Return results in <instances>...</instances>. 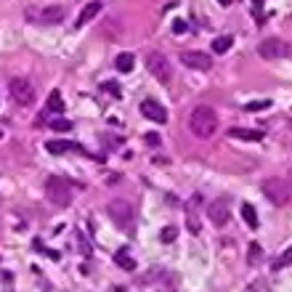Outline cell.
Wrapping results in <instances>:
<instances>
[{
  "mask_svg": "<svg viewBox=\"0 0 292 292\" xmlns=\"http://www.w3.org/2000/svg\"><path fill=\"white\" fill-rule=\"evenodd\" d=\"M45 109L53 112V114H61V112H64V99H61V93H58V90H51V96H48V104H45Z\"/></svg>",
  "mask_w": 292,
  "mask_h": 292,
  "instance_id": "9a60e30c",
  "label": "cell"
},
{
  "mask_svg": "<svg viewBox=\"0 0 292 292\" xmlns=\"http://www.w3.org/2000/svg\"><path fill=\"white\" fill-rule=\"evenodd\" d=\"M0 138H3V131H0Z\"/></svg>",
  "mask_w": 292,
  "mask_h": 292,
  "instance_id": "f546056e",
  "label": "cell"
},
{
  "mask_svg": "<svg viewBox=\"0 0 292 292\" xmlns=\"http://www.w3.org/2000/svg\"><path fill=\"white\" fill-rule=\"evenodd\" d=\"M189 127H191V133L200 136V138L215 136V131H218V114L210 107H205V104H200V107L189 114Z\"/></svg>",
  "mask_w": 292,
  "mask_h": 292,
  "instance_id": "6da1fadb",
  "label": "cell"
},
{
  "mask_svg": "<svg viewBox=\"0 0 292 292\" xmlns=\"http://www.w3.org/2000/svg\"><path fill=\"white\" fill-rule=\"evenodd\" d=\"M186 226H189V231H191V234H200V231H202V226H200V220H197V215H194V213L186 215Z\"/></svg>",
  "mask_w": 292,
  "mask_h": 292,
  "instance_id": "603a6c76",
  "label": "cell"
},
{
  "mask_svg": "<svg viewBox=\"0 0 292 292\" xmlns=\"http://www.w3.org/2000/svg\"><path fill=\"white\" fill-rule=\"evenodd\" d=\"M266 107H268V101H258V104H247L244 109H247V112H255V109H266Z\"/></svg>",
  "mask_w": 292,
  "mask_h": 292,
  "instance_id": "484cf974",
  "label": "cell"
},
{
  "mask_svg": "<svg viewBox=\"0 0 292 292\" xmlns=\"http://www.w3.org/2000/svg\"><path fill=\"white\" fill-rule=\"evenodd\" d=\"M181 64L189 67V69H197V72H207L213 67V58L202 51H183L181 53Z\"/></svg>",
  "mask_w": 292,
  "mask_h": 292,
  "instance_id": "9c48e42d",
  "label": "cell"
},
{
  "mask_svg": "<svg viewBox=\"0 0 292 292\" xmlns=\"http://www.w3.org/2000/svg\"><path fill=\"white\" fill-rule=\"evenodd\" d=\"M146 69H149V75L157 80L159 85H170V80H173V67L168 61V56H162V53H146Z\"/></svg>",
  "mask_w": 292,
  "mask_h": 292,
  "instance_id": "3957f363",
  "label": "cell"
},
{
  "mask_svg": "<svg viewBox=\"0 0 292 292\" xmlns=\"http://www.w3.org/2000/svg\"><path fill=\"white\" fill-rule=\"evenodd\" d=\"M114 263L120 268H125V271H133V268H136V261L131 258V252H127V250H117L114 252Z\"/></svg>",
  "mask_w": 292,
  "mask_h": 292,
  "instance_id": "5bb4252c",
  "label": "cell"
},
{
  "mask_svg": "<svg viewBox=\"0 0 292 292\" xmlns=\"http://www.w3.org/2000/svg\"><path fill=\"white\" fill-rule=\"evenodd\" d=\"M242 218L250 229H258V213H255L252 205H242Z\"/></svg>",
  "mask_w": 292,
  "mask_h": 292,
  "instance_id": "ac0fdd59",
  "label": "cell"
},
{
  "mask_svg": "<svg viewBox=\"0 0 292 292\" xmlns=\"http://www.w3.org/2000/svg\"><path fill=\"white\" fill-rule=\"evenodd\" d=\"M141 114L146 117V120L157 122V125L168 122V109L162 107L159 101H154V99H146V101H141Z\"/></svg>",
  "mask_w": 292,
  "mask_h": 292,
  "instance_id": "30bf717a",
  "label": "cell"
},
{
  "mask_svg": "<svg viewBox=\"0 0 292 292\" xmlns=\"http://www.w3.org/2000/svg\"><path fill=\"white\" fill-rule=\"evenodd\" d=\"M64 19V8L61 6H48L40 11V21H45V24H56V21Z\"/></svg>",
  "mask_w": 292,
  "mask_h": 292,
  "instance_id": "4fadbf2b",
  "label": "cell"
},
{
  "mask_svg": "<svg viewBox=\"0 0 292 292\" xmlns=\"http://www.w3.org/2000/svg\"><path fill=\"white\" fill-rule=\"evenodd\" d=\"M159 237H162V242H173L175 237H178V229H175V226H168L165 231L159 234Z\"/></svg>",
  "mask_w": 292,
  "mask_h": 292,
  "instance_id": "cb8c5ba5",
  "label": "cell"
},
{
  "mask_svg": "<svg viewBox=\"0 0 292 292\" xmlns=\"http://www.w3.org/2000/svg\"><path fill=\"white\" fill-rule=\"evenodd\" d=\"M287 181H289V189H292V168L287 170Z\"/></svg>",
  "mask_w": 292,
  "mask_h": 292,
  "instance_id": "83f0119b",
  "label": "cell"
},
{
  "mask_svg": "<svg viewBox=\"0 0 292 292\" xmlns=\"http://www.w3.org/2000/svg\"><path fill=\"white\" fill-rule=\"evenodd\" d=\"M207 215H210V223L223 229L229 220H231V210H229V202L226 200H215L207 205Z\"/></svg>",
  "mask_w": 292,
  "mask_h": 292,
  "instance_id": "ba28073f",
  "label": "cell"
},
{
  "mask_svg": "<svg viewBox=\"0 0 292 292\" xmlns=\"http://www.w3.org/2000/svg\"><path fill=\"white\" fill-rule=\"evenodd\" d=\"M173 29H175V32H186V21H181V19L173 21Z\"/></svg>",
  "mask_w": 292,
  "mask_h": 292,
  "instance_id": "4316f807",
  "label": "cell"
},
{
  "mask_svg": "<svg viewBox=\"0 0 292 292\" xmlns=\"http://www.w3.org/2000/svg\"><path fill=\"white\" fill-rule=\"evenodd\" d=\"M45 197H48L51 205H56V207H69L72 205V186L64 178H58V175H51V178L45 181Z\"/></svg>",
  "mask_w": 292,
  "mask_h": 292,
  "instance_id": "7a4b0ae2",
  "label": "cell"
},
{
  "mask_svg": "<svg viewBox=\"0 0 292 292\" xmlns=\"http://www.w3.org/2000/svg\"><path fill=\"white\" fill-rule=\"evenodd\" d=\"M48 125L53 127V131H58V133H61V131H64V133H67V131H72V122L64 120V117H58V120H51Z\"/></svg>",
  "mask_w": 292,
  "mask_h": 292,
  "instance_id": "44dd1931",
  "label": "cell"
},
{
  "mask_svg": "<svg viewBox=\"0 0 292 292\" xmlns=\"http://www.w3.org/2000/svg\"><path fill=\"white\" fill-rule=\"evenodd\" d=\"M258 56L263 58H284L289 56V45L284 40H279V38H268L258 45Z\"/></svg>",
  "mask_w": 292,
  "mask_h": 292,
  "instance_id": "52a82bcc",
  "label": "cell"
},
{
  "mask_svg": "<svg viewBox=\"0 0 292 292\" xmlns=\"http://www.w3.org/2000/svg\"><path fill=\"white\" fill-rule=\"evenodd\" d=\"M218 3H220V6H229V3H231V0H218Z\"/></svg>",
  "mask_w": 292,
  "mask_h": 292,
  "instance_id": "f1b7e54d",
  "label": "cell"
},
{
  "mask_svg": "<svg viewBox=\"0 0 292 292\" xmlns=\"http://www.w3.org/2000/svg\"><path fill=\"white\" fill-rule=\"evenodd\" d=\"M96 14H101V3H99V0H93V3H88L83 11H80V16H77L75 24L83 27V24H88L90 19H96Z\"/></svg>",
  "mask_w": 292,
  "mask_h": 292,
  "instance_id": "8fae6325",
  "label": "cell"
},
{
  "mask_svg": "<svg viewBox=\"0 0 292 292\" xmlns=\"http://www.w3.org/2000/svg\"><path fill=\"white\" fill-rule=\"evenodd\" d=\"M263 258V250H261V244H250V252H247V261L250 263H258Z\"/></svg>",
  "mask_w": 292,
  "mask_h": 292,
  "instance_id": "7402d4cb",
  "label": "cell"
},
{
  "mask_svg": "<svg viewBox=\"0 0 292 292\" xmlns=\"http://www.w3.org/2000/svg\"><path fill=\"white\" fill-rule=\"evenodd\" d=\"M231 45H234V38H231V35H220V38L213 40V53H226Z\"/></svg>",
  "mask_w": 292,
  "mask_h": 292,
  "instance_id": "e0dca14e",
  "label": "cell"
},
{
  "mask_svg": "<svg viewBox=\"0 0 292 292\" xmlns=\"http://www.w3.org/2000/svg\"><path fill=\"white\" fill-rule=\"evenodd\" d=\"M8 90H11V99H14L16 104H21V107H29V104L35 101V88H32V83L27 77H14Z\"/></svg>",
  "mask_w": 292,
  "mask_h": 292,
  "instance_id": "8992f818",
  "label": "cell"
},
{
  "mask_svg": "<svg viewBox=\"0 0 292 292\" xmlns=\"http://www.w3.org/2000/svg\"><path fill=\"white\" fill-rule=\"evenodd\" d=\"M229 138H242V141H261L263 131H250V127H231Z\"/></svg>",
  "mask_w": 292,
  "mask_h": 292,
  "instance_id": "7c38bea8",
  "label": "cell"
},
{
  "mask_svg": "<svg viewBox=\"0 0 292 292\" xmlns=\"http://www.w3.org/2000/svg\"><path fill=\"white\" fill-rule=\"evenodd\" d=\"M107 215L114 220V226L117 229H131L133 226V205L131 202H125V200H112L107 205Z\"/></svg>",
  "mask_w": 292,
  "mask_h": 292,
  "instance_id": "5b68a950",
  "label": "cell"
},
{
  "mask_svg": "<svg viewBox=\"0 0 292 292\" xmlns=\"http://www.w3.org/2000/svg\"><path fill=\"white\" fill-rule=\"evenodd\" d=\"M289 263H292V247H287V250H284V252L274 261V268L279 271V268H284V266H289Z\"/></svg>",
  "mask_w": 292,
  "mask_h": 292,
  "instance_id": "d6986e66",
  "label": "cell"
},
{
  "mask_svg": "<svg viewBox=\"0 0 292 292\" xmlns=\"http://www.w3.org/2000/svg\"><path fill=\"white\" fill-rule=\"evenodd\" d=\"M69 149H72V144H67V141H48L51 154H61V151H69Z\"/></svg>",
  "mask_w": 292,
  "mask_h": 292,
  "instance_id": "ffe728a7",
  "label": "cell"
},
{
  "mask_svg": "<svg viewBox=\"0 0 292 292\" xmlns=\"http://www.w3.org/2000/svg\"><path fill=\"white\" fill-rule=\"evenodd\" d=\"M114 67H117V72H131V69L136 67V56L133 53H120V56H117V61H114Z\"/></svg>",
  "mask_w": 292,
  "mask_h": 292,
  "instance_id": "2e32d148",
  "label": "cell"
},
{
  "mask_svg": "<svg viewBox=\"0 0 292 292\" xmlns=\"http://www.w3.org/2000/svg\"><path fill=\"white\" fill-rule=\"evenodd\" d=\"M263 194H266V200L271 205L284 207V205H289L292 189H289V183H284L282 178H266L263 181Z\"/></svg>",
  "mask_w": 292,
  "mask_h": 292,
  "instance_id": "277c9868",
  "label": "cell"
},
{
  "mask_svg": "<svg viewBox=\"0 0 292 292\" xmlns=\"http://www.w3.org/2000/svg\"><path fill=\"white\" fill-rule=\"evenodd\" d=\"M146 144H149L151 149H157L162 141H159V136H157V133H146Z\"/></svg>",
  "mask_w": 292,
  "mask_h": 292,
  "instance_id": "d4e9b609",
  "label": "cell"
}]
</instances>
